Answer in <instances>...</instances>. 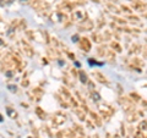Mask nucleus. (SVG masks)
I'll return each instance as SVG.
<instances>
[{"instance_id":"f257e3e1","label":"nucleus","mask_w":147,"mask_h":138,"mask_svg":"<svg viewBox=\"0 0 147 138\" xmlns=\"http://www.w3.org/2000/svg\"><path fill=\"white\" fill-rule=\"evenodd\" d=\"M31 6L33 9H36V10H38V11H44V10H48L50 5L48 3L43 1V0H32L31 1Z\"/></svg>"},{"instance_id":"f03ea898","label":"nucleus","mask_w":147,"mask_h":138,"mask_svg":"<svg viewBox=\"0 0 147 138\" xmlns=\"http://www.w3.org/2000/svg\"><path fill=\"white\" fill-rule=\"evenodd\" d=\"M99 110H101V114H102V117H110L113 114H114V110L112 109V106H109L108 104H102L99 105Z\"/></svg>"},{"instance_id":"7ed1b4c3","label":"nucleus","mask_w":147,"mask_h":138,"mask_svg":"<svg viewBox=\"0 0 147 138\" xmlns=\"http://www.w3.org/2000/svg\"><path fill=\"white\" fill-rule=\"evenodd\" d=\"M65 120H66V115L61 111H59L53 116V125L54 126H60L61 124L65 122Z\"/></svg>"},{"instance_id":"20e7f679","label":"nucleus","mask_w":147,"mask_h":138,"mask_svg":"<svg viewBox=\"0 0 147 138\" xmlns=\"http://www.w3.org/2000/svg\"><path fill=\"white\" fill-rule=\"evenodd\" d=\"M21 45H22V49H23V53H25L28 57H33V55H35V51H33L32 47H31V45H29V44H28L25 39H23V41H21Z\"/></svg>"},{"instance_id":"39448f33","label":"nucleus","mask_w":147,"mask_h":138,"mask_svg":"<svg viewBox=\"0 0 147 138\" xmlns=\"http://www.w3.org/2000/svg\"><path fill=\"white\" fill-rule=\"evenodd\" d=\"M120 104L125 108V110L127 112H131L134 111V105H133V102L127 98H120Z\"/></svg>"},{"instance_id":"423d86ee","label":"nucleus","mask_w":147,"mask_h":138,"mask_svg":"<svg viewBox=\"0 0 147 138\" xmlns=\"http://www.w3.org/2000/svg\"><path fill=\"white\" fill-rule=\"evenodd\" d=\"M80 48L85 50L86 53H88L91 50V42L88 38H81L80 39Z\"/></svg>"},{"instance_id":"0eeeda50","label":"nucleus","mask_w":147,"mask_h":138,"mask_svg":"<svg viewBox=\"0 0 147 138\" xmlns=\"http://www.w3.org/2000/svg\"><path fill=\"white\" fill-rule=\"evenodd\" d=\"M72 20L78 21V22H84L85 20H87V15L85 14L84 11H75L72 15Z\"/></svg>"},{"instance_id":"6e6552de","label":"nucleus","mask_w":147,"mask_h":138,"mask_svg":"<svg viewBox=\"0 0 147 138\" xmlns=\"http://www.w3.org/2000/svg\"><path fill=\"white\" fill-rule=\"evenodd\" d=\"M78 28H80L81 31H82V29H84V31H91L92 28H93V22L87 18V20H85L84 22H81V25L78 26Z\"/></svg>"},{"instance_id":"1a4fd4ad","label":"nucleus","mask_w":147,"mask_h":138,"mask_svg":"<svg viewBox=\"0 0 147 138\" xmlns=\"http://www.w3.org/2000/svg\"><path fill=\"white\" fill-rule=\"evenodd\" d=\"M72 7H74V5L71 4L70 1H64V3H61V4L59 5V9H60V10H63V11H68V12L72 11ZM63 11H61V12H63Z\"/></svg>"},{"instance_id":"9d476101","label":"nucleus","mask_w":147,"mask_h":138,"mask_svg":"<svg viewBox=\"0 0 147 138\" xmlns=\"http://www.w3.org/2000/svg\"><path fill=\"white\" fill-rule=\"evenodd\" d=\"M93 76L97 78V81L98 82H101V83H104V84H109V82H108V80L105 78L101 72H93Z\"/></svg>"},{"instance_id":"9b49d317","label":"nucleus","mask_w":147,"mask_h":138,"mask_svg":"<svg viewBox=\"0 0 147 138\" xmlns=\"http://www.w3.org/2000/svg\"><path fill=\"white\" fill-rule=\"evenodd\" d=\"M36 114H37L38 117L42 119V120H45V119H47V114H45V111L43 110L42 108H36Z\"/></svg>"},{"instance_id":"f8f14e48","label":"nucleus","mask_w":147,"mask_h":138,"mask_svg":"<svg viewBox=\"0 0 147 138\" xmlns=\"http://www.w3.org/2000/svg\"><path fill=\"white\" fill-rule=\"evenodd\" d=\"M78 77H80V81H81L82 83H85V84L88 82L87 75H86V72H85V71H82V70H80V71H78Z\"/></svg>"},{"instance_id":"ddd939ff","label":"nucleus","mask_w":147,"mask_h":138,"mask_svg":"<svg viewBox=\"0 0 147 138\" xmlns=\"http://www.w3.org/2000/svg\"><path fill=\"white\" fill-rule=\"evenodd\" d=\"M6 114L10 119H16L17 117V112H16L15 109H12V108H6Z\"/></svg>"},{"instance_id":"4468645a","label":"nucleus","mask_w":147,"mask_h":138,"mask_svg":"<svg viewBox=\"0 0 147 138\" xmlns=\"http://www.w3.org/2000/svg\"><path fill=\"white\" fill-rule=\"evenodd\" d=\"M92 39L96 42V43H101V42L103 41L104 38H103V35H101L98 32H94V33L92 34Z\"/></svg>"},{"instance_id":"2eb2a0df","label":"nucleus","mask_w":147,"mask_h":138,"mask_svg":"<svg viewBox=\"0 0 147 138\" xmlns=\"http://www.w3.org/2000/svg\"><path fill=\"white\" fill-rule=\"evenodd\" d=\"M137 117H139V114H137V112H134V111H131V114L129 115L127 121H129V122H134V121H136V120H137Z\"/></svg>"},{"instance_id":"dca6fc26","label":"nucleus","mask_w":147,"mask_h":138,"mask_svg":"<svg viewBox=\"0 0 147 138\" xmlns=\"http://www.w3.org/2000/svg\"><path fill=\"white\" fill-rule=\"evenodd\" d=\"M90 114H91V116H92V120H93V121H94L96 124H97V125H101V124H102L101 119H99V116H98V115L96 114V112H92V111H91Z\"/></svg>"},{"instance_id":"f3484780","label":"nucleus","mask_w":147,"mask_h":138,"mask_svg":"<svg viewBox=\"0 0 147 138\" xmlns=\"http://www.w3.org/2000/svg\"><path fill=\"white\" fill-rule=\"evenodd\" d=\"M110 47H112V48L114 49L117 53H120V51H121V47H120L117 42H112V43H110Z\"/></svg>"},{"instance_id":"a211bd4d","label":"nucleus","mask_w":147,"mask_h":138,"mask_svg":"<svg viewBox=\"0 0 147 138\" xmlns=\"http://www.w3.org/2000/svg\"><path fill=\"white\" fill-rule=\"evenodd\" d=\"M33 94L37 95V100H39V98L42 97V94H43V90L41 89V88H36V89L33 90Z\"/></svg>"},{"instance_id":"6ab92c4d","label":"nucleus","mask_w":147,"mask_h":138,"mask_svg":"<svg viewBox=\"0 0 147 138\" xmlns=\"http://www.w3.org/2000/svg\"><path fill=\"white\" fill-rule=\"evenodd\" d=\"M91 95H92V98H93V100H94V102H99V100H101V95L98 94L97 92H94V90H93Z\"/></svg>"},{"instance_id":"aec40b11","label":"nucleus","mask_w":147,"mask_h":138,"mask_svg":"<svg viewBox=\"0 0 147 138\" xmlns=\"http://www.w3.org/2000/svg\"><path fill=\"white\" fill-rule=\"evenodd\" d=\"M105 54H107V51H105L104 47H99V48H98V55H99V56H104Z\"/></svg>"},{"instance_id":"412c9836","label":"nucleus","mask_w":147,"mask_h":138,"mask_svg":"<svg viewBox=\"0 0 147 138\" xmlns=\"http://www.w3.org/2000/svg\"><path fill=\"white\" fill-rule=\"evenodd\" d=\"M61 93H63L64 95H65V98H68V99H70V98H71L70 92L66 89V88H61Z\"/></svg>"},{"instance_id":"4be33fe9","label":"nucleus","mask_w":147,"mask_h":138,"mask_svg":"<svg viewBox=\"0 0 147 138\" xmlns=\"http://www.w3.org/2000/svg\"><path fill=\"white\" fill-rule=\"evenodd\" d=\"M75 112H76V115L80 117V120H85V112L84 111H81V110H75Z\"/></svg>"},{"instance_id":"5701e85b","label":"nucleus","mask_w":147,"mask_h":138,"mask_svg":"<svg viewBox=\"0 0 147 138\" xmlns=\"http://www.w3.org/2000/svg\"><path fill=\"white\" fill-rule=\"evenodd\" d=\"M139 130L140 131H146V120H142V122L140 124V126H139Z\"/></svg>"},{"instance_id":"b1692460","label":"nucleus","mask_w":147,"mask_h":138,"mask_svg":"<svg viewBox=\"0 0 147 138\" xmlns=\"http://www.w3.org/2000/svg\"><path fill=\"white\" fill-rule=\"evenodd\" d=\"M108 6L110 7V10H112L113 12H115V14H119V12H120L119 9H118V7H115L114 5H110V4H108Z\"/></svg>"},{"instance_id":"393cba45","label":"nucleus","mask_w":147,"mask_h":138,"mask_svg":"<svg viewBox=\"0 0 147 138\" xmlns=\"http://www.w3.org/2000/svg\"><path fill=\"white\" fill-rule=\"evenodd\" d=\"M26 34L28 35V38H29L31 41H33V39H35V34L32 33V31H26Z\"/></svg>"},{"instance_id":"a878e982","label":"nucleus","mask_w":147,"mask_h":138,"mask_svg":"<svg viewBox=\"0 0 147 138\" xmlns=\"http://www.w3.org/2000/svg\"><path fill=\"white\" fill-rule=\"evenodd\" d=\"M88 62H90L91 65H98V66H99V65H102V62H97L94 59H88Z\"/></svg>"},{"instance_id":"bb28decb","label":"nucleus","mask_w":147,"mask_h":138,"mask_svg":"<svg viewBox=\"0 0 147 138\" xmlns=\"http://www.w3.org/2000/svg\"><path fill=\"white\" fill-rule=\"evenodd\" d=\"M7 88H9L10 92H12V93L16 92V89H17V88H16V86H14V84H9V86H7Z\"/></svg>"},{"instance_id":"cd10ccee","label":"nucleus","mask_w":147,"mask_h":138,"mask_svg":"<svg viewBox=\"0 0 147 138\" xmlns=\"http://www.w3.org/2000/svg\"><path fill=\"white\" fill-rule=\"evenodd\" d=\"M108 56H109V60H110V61H114L115 55H114V53H113V51H108Z\"/></svg>"},{"instance_id":"c85d7f7f","label":"nucleus","mask_w":147,"mask_h":138,"mask_svg":"<svg viewBox=\"0 0 147 138\" xmlns=\"http://www.w3.org/2000/svg\"><path fill=\"white\" fill-rule=\"evenodd\" d=\"M28 84H29V81H28V80H23V81H22V87H27Z\"/></svg>"},{"instance_id":"c756f323","label":"nucleus","mask_w":147,"mask_h":138,"mask_svg":"<svg viewBox=\"0 0 147 138\" xmlns=\"http://www.w3.org/2000/svg\"><path fill=\"white\" fill-rule=\"evenodd\" d=\"M136 138H146V134H145V133L142 134L141 132H139V133L136 134Z\"/></svg>"},{"instance_id":"7c9ffc66","label":"nucleus","mask_w":147,"mask_h":138,"mask_svg":"<svg viewBox=\"0 0 147 138\" xmlns=\"http://www.w3.org/2000/svg\"><path fill=\"white\" fill-rule=\"evenodd\" d=\"M131 98H136L135 100H140V99H141V98L139 97L137 94H135V93H131Z\"/></svg>"},{"instance_id":"2f4dec72","label":"nucleus","mask_w":147,"mask_h":138,"mask_svg":"<svg viewBox=\"0 0 147 138\" xmlns=\"http://www.w3.org/2000/svg\"><path fill=\"white\" fill-rule=\"evenodd\" d=\"M64 137V133L63 132H59L58 134H56V138H63Z\"/></svg>"},{"instance_id":"473e14b6","label":"nucleus","mask_w":147,"mask_h":138,"mask_svg":"<svg viewBox=\"0 0 147 138\" xmlns=\"http://www.w3.org/2000/svg\"><path fill=\"white\" fill-rule=\"evenodd\" d=\"M121 9H124V10H125V12H131V11H130V10H129L126 6H121Z\"/></svg>"},{"instance_id":"72a5a7b5","label":"nucleus","mask_w":147,"mask_h":138,"mask_svg":"<svg viewBox=\"0 0 147 138\" xmlns=\"http://www.w3.org/2000/svg\"><path fill=\"white\" fill-rule=\"evenodd\" d=\"M4 45H5V42L3 39H0V47H4Z\"/></svg>"},{"instance_id":"f704fd0d","label":"nucleus","mask_w":147,"mask_h":138,"mask_svg":"<svg viewBox=\"0 0 147 138\" xmlns=\"http://www.w3.org/2000/svg\"><path fill=\"white\" fill-rule=\"evenodd\" d=\"M3 121V116H1V114H0V122Z\"/></svg>"},{"instance_id":"c9c22d12","label":"nucleus","mask_w":147,"mask_h":138,"mask_svg":"<svg viewBox=\"0 0 147 138\" xmlns=\"http://www.w3.org/2000/svg\"><path fill=\"white\" fill-rule=\"evenodd\" d=\"M92 1H94V3H99L101 0H92Z\"/></svg>"},{"instance_id":"e433bc0d","label":"nucleus","mask_w":147,"mask_h":138,"mask_svg":"<svg viewBox=\"0 0 147 138\" xmlns=\"http://www.w3.org/2000/svg\"><path fill=\"white\" fill-rule=\"evenodd\" d=\"M28 138H31V137H28Z\"/></svg>"}]
</instances>
